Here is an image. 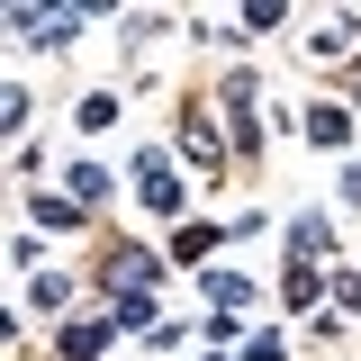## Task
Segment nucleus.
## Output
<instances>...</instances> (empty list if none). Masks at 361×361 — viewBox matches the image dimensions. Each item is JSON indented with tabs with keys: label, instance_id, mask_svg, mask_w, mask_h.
Returning a JSON list of instances; mask_svg holds the SVG:
<instances>
[{
	"label": "nucleus",
	"instance_id": "1",
	"mask_svg": "<svg viewBox=\"0 0 361 361\" xmlns=\"http://www.w3.org/2000/svg\"><path fill=\"white\" fill-rule=\"evenodd\" d=\"M99 280H109L118 298H154V280H163V253H145V244H118Z\"/></svg>",
	"mask_w": 361,
	"mask_h": 361
},
{
	"label": "nucleus",
	"instance_id": "2",
	"mask_svg": "<svg viewBox=\"0 0 361 361\" xmlns=\"http://www.w3.org/2000/svg\"><path fill=\"white\" fill-rule=\"evenodd\" d=\"M82 18H99V9H9V27H18V37H37V45H73Z\"/></svg>",
	"mask_w": 361,
	"mask_h": 361
},
{
	"label": "nucleus",
	"instance_id": "3",
	"mask_svg": "<svg viewBox=\"0 0 361 361\" xmlns=\"http://www.w3.org/2000/svg\"><path fill=\"white\" fill-rule=\"evenodd\" d=\"M135 190H145V208H163V217L180 208V180H172V154H163V145L135 154Z\"/></svg>",
	"mask_w": 361,
	"mask_h": 361
},
{
	"label": "nucleus",
	"instance_id": "4",
	"mask_svg": "<svg viewBox=\"0 0 361 361\" xmlns=\"http://www.w3.org/2000/svg\"><path fill=\"white\" fill-rule=\"evenodd\" d=\"M180 154H190L199 172H217V163H226V135L208 127V109H180Z\"/></svg>",
	"mask_w": 361,
	"mask_h": 361
},
{
	"label": "nucleus",
	"instance_id": "5",
	"mask_svg": "<svg viewBox=\"0 0 361 361\" xmlns=\"http://www.w3.org/2000/svg\"><path fill=\"white\" fill-rule=\"evenodd\" d=\"M109 334H118L109 316H82V325H63V361H99V353H109Z\"/></svg>",
	"mask_w": 361,
	"mask_h": 361
},
{
	"label": "nucleus",
	"instance_id": "6",
	"mask_svg": "<svg viewBox=\"0 0 361 361\" xmlns=\"http://www.w3.org/2000/svg\"><path fill=\"white\" fill-rule=\"evenodd\" d=\"M353 37H361V18H353V9H334V18H316L307 54H353Z\"/></svg>",
	"mask_w": 361,
	"mask_h": 361
},
{
	"label": "nucleus",
	"instance_id": "7",
	"mask_svg": "<svg viewBox=\"0 0 361 361\" xmlns=\"http://www.w3.org/2000/svg\"><path fill=\"white\" fill-rule=\"evenodd\" d=\"M208 298H217V316H235L253 298V280H244V271H208Z\"/></svg>",
	"mask_w": 361,
	"mask_h": 361
},
{
	"label": "nucleus",
	"instance_id": "8",
	"mask_svg": "<svg viewBox=\"0 0 361 361\" xmlns=\"http://www.w3.org/2000/svg\"><path fill=\"white\" fill-rule=\"evenodd\" d=\"M289 244H298V262H316V253H334V226H325V217H298Z\"/></svg>",
	"mask_w": 361,
	"mask_h": 361
},
{
	"label": "nucleus",
	"instance_id": "9",
	"mask_svg": "<svg viewBox=\"0 0 361 361\" xmlns=\"http://www.w3.org/2000/svg\"><path fill=\"white\" fill-rule=\"evenodd\" d=\"M343 135H353L343 109H307V145H343Z\"/></svg>",
	"mask_w": 361,
	"mask_h": 361
},
{
	"label": "nucleus",
	"instance_id": "10",
	"mask_svg": "<svg viewBox=\"0 0 361 361\" xmlns=\"http://www.w3.org/2000/svg\"><path fill=\"white\" fill-rule=\"evenodd\" d=\"M316 289H325V271H316V262H289V307H316Z\"/></svg>",
	"mask_w": 361,
	"mask_h": 361
},
{
	"label": "nucleus",
	"instance_id": "11",
	"mask_svg": "<svg viewBox=\"0 0 361 361\" xmlns=\"http://www.w3.org/2000/svg\"><path fill=\"white\" fill-rule=\"evenodd\" d=\"M63 180H73V199H82V208H90V199H109V172H99V163H73Z\"/></svg>",
	"mask_w": 361,
	"mask_h": 361
},
{
	"label": "nucleus",
	"instance_id": "12",
	"mask_svg": "<svg viewBox=\"0 0 361 361\" xmlns=\"http://www.w3.org/2000/svg\"><path fill=\"white\" fill-rule=\"evenodd\" d=\"M334 298H343V307H353V316H361V280H334Z\"/></svg>",
	"mask_w": 361,
	"mask_h": 361
}]
</instances>
